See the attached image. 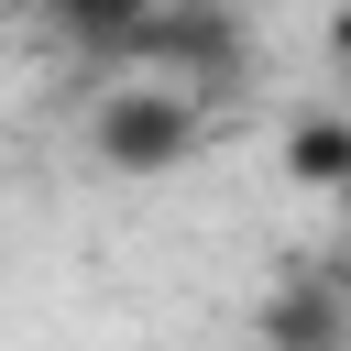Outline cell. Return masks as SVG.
I'll return each instance as SVG.
<instances>
[{
    "instance_id": "1",
    "label": "cell",
    "mask_w": 351,
    "mask_h": 351,
    "mask_svg": "<svg viewBox=\"0 0 351 351\" xmlns=\"http://www.w3.org/2000/svg\"><path fill=\"white\" fill-rule=\"evenodd\" d=\"M88 143H99V165H121V176H165V165L197 143V110H186L176 88H110L99 121H88Z\"/></svg>"
},
{
    "instance_id": "2",
    "label": "cell",
    "mask_w": 351,
    "mask_h": 351,
    "mask_svg": "<svg viewBox=\"0 0 351 351\" xmlns=\"http://www.w3.org/2000/svg\"><path fill=\"white\" fill-rule=\"evenodd\" d=\"M263 340H274V351H340V307H329V296H285V307L263 318Z\"/></svg>"
},
{
    "instance_id": "3",
    "label": "cell",
    "mask_w": 351,
    "mask_h": 351,
    "mask_svg": "<svg viewBox=\"0 0 351 351\" xmlns=\"http://www.w3.org/2000/svg\"><path fill=\"white\" fill-rule=\"evenodd\" d=\"M296 176H307V186H351V132H340V121H307V132H296Z\"/></svg>"
},
{
    "instance_id": "4",
    "label": "cell",
    "mask_w": 351,
    "mask_h": 351,
    "mask_svg": "<svg viewBox=\"0 0 351 351\" xmlns=\"http://www.w3.org/2000/svg\"><path fill=\"white\" fill-rule=\"evenodd\" d=\"M154 11H165V0H66V22H77V33H143Z\"/></svg>"
}]
</instances>
